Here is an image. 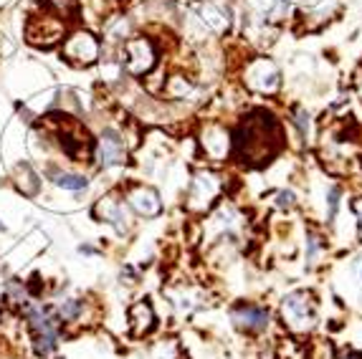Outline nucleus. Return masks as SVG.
<instances>
[{
  "label": "nucleus",
  "mask_w": 362,
  "mask_h": 359,
  "mask_svg": "<svg viewBox=\"0 0 362 359\" xmlns=\"http://www.w3.org/2000/svg\"><path fill=\"white\" fill-rule=\"evenodd\" d=\"M79 253H82V256H96L99 250H96L94 246H89V243H82V246H79Z\"/></svg>",
  "instance_id": "obj_28"
},
{
  "label": "nucleus",
  "mask_w": 362,
  "mask_h": 359,
  "mask_svg": "<svg viewBox=\"0 0 362 359\" xmlns=\"http://www.w3.org/2000/svg\"><path fill=\"white\" fill-rule=\"evenodd\" d=\"M357 96H360V99H362V73H360V76H357Z\"/></svg>",
  "instance_id": "obj_30"
},
{
  "label": "nucleus",
  "mask_w": 362,
  "mask_h": 359,
  "mask_svg": "<svg viewBox=\"0 0 362 359\" xmlns=\"http://www.w3.org/2000/svg\"><path fill=\"white\" fill-rule=\"evenodd\" d=\"M0 233H8V225L3 223V220H0Z\"/></svg>",
  "instance_id": "obj_31"
},
{
  "label": "nucleus",
  "mask_w": 362,
  "mask_h": 359,
  "mask_svg": "<svg viewBox=\"0 0 362 359\" xmlns=\"http://www.w3.org/2000/svg\"><path fill=\"white\" fill-rule=\"evenodd\" d=\"M296 205V198L291 190H279L276 192V208L279 210H291V208Z\"/></svg>",
  "instance_id": "obj_25"
},
{
  "label": "nucleus",
  "mask_w": 362,
  "mask_h": 359,
  "mask_svg": "<svg viewBox=\"0 0 362 359\" xmlns=\"http://www.w3.org/2000/svg\"><path fill=\"white\" fill-rule=\"evenodd\" d=\"M33 296H30L26 281L21 279H8L6 286H3V306L13 314H23V309L28 306Z\"/></svg>",
  "instance_id": "obj_17"
},
{
  "label": "nucleus",
  "mask_w": 362,
  "mask_h": 359,
  "mask_svg": "<svg viewBox=\"0 0 362 359\" xmlns=\"http://www.w3.org/2000/svg\"><path fill=\"white\" fill-rule=\"evenodd\" d=\"M230 322L236 324V329L246 331V334H261L269 329L271 316H269V309L251 304V301H241L230 309Z\"/></svg>",
  "instance_id": "obj_12"
},
{
  "label": "nucleus",
  "mask_w": 362,
  "mask_h": 359,
  "mask_svg": "<svg viewBox=\"0 0 362 359\" xmlns=\"http://www.w3.org/2000/svg\"><path fill=\"white\" fill-rule=\"evenodd\" d=\"M307 359H337V352L329 339H311L307 342Z\"/></svg>",
  "instance_id": "obj_22"
},
{
  "label": "nucleus",
  "mask_w": 362,
  "mask_h": 359,
  "mask_svg": "<svg viewBox=\"0 0 362 359\" xmlns=\"http://www.w3.org/2000/svg\"><path fill=\"white\" fill-rule=\"evenodd\" d=\"M198 21L206 30L226 33L228 30V13L213 0H200L198 3Z\"/></svg>",
  "instance_id": "obj_16"
},
{
  "label": "nucleus",
  "mask_w": 362,
  "mask_h": 359,
  "mask_svg": "<svg viewBox=\"0 0 362 359\" xmlns=\"http://www.w3.org/2000/svg\"><path fill=\"white\" fill-rule=\"evenodd\" d=\"M89 299H79V296H69V299H61L56 306H53V314L59 316V322L64 326H71V324H87L89 319Z\"/></svg>",
  "instance_id": "obj_14"
},
{
  "label": "nucleus",
  "mask_w": 362,
  "mask_h": 359,
  "mask_svg": "<svg viewBox=\"0 0 362 359\" xmlns=\"http://www.w3.org/2000/svg\"><path fill=\"white\" fill-rule=\"evenodd\" d=\"M294 125L299 129V137H307V132H309V114L304 109H294Z\"/></svg>",
  "instance_id": "obj_26"
},
{
  "label": "nucleus",
  "mask_w": 362,
  "mask_h": 359,
  "mask_svg": "<svg viewBox=\"0 0 362 359\" xmlns=\"http://www.w3.org/2000/svg\"><path fill=\"white\" fill-rule=\"evenodd\" d=\"M327 248V243H325V238L319 233H307V261H309V266H314L317 264V258H319V253Z\"/></svg>",
  "instance_id": "obj_23"
},
{
  "label": "nucleus",
  "mask_w": 362,
  "mask_h": 359,
  "mask_svg": "<svg viewBox=\"0 0 362 359\" xmlns=\"http://www.w3.org/2000/svg\"><path fill=\"white\" fill-rule=\"evenodd\" d=\"M48 175H51L53 185H56V187H61V190L84 192L87 187H89V177L82 175V172H66V169L48 167Z\"/></svg>",
  "instance_id": "obj_18"
},
{
  "label": "nucleus",
  "mask_w": 362,
  "mask_h": 359,
  "mask_svg": "<svg viewBox=\"0 0 362 359\" xmlns=\"http://www.w3.org/2000/svg\"><path fill=\"white\" fill-rule=\"evenodd\" d=\"M119 48H122V59H119L122 71H127L129 76H150L157 68L160 51H157V44L150 36L127 38Z\"/></svg>",
  "instance_id": "obj_5"
},
{
  "label": "nucleus",
  "mask_w": 362,
  "mask_h": 359,
  "mask_svg": "<svg viewBox=\"0 0 362 359\" xmlns=\"http://www.w3.org/2000/svg\"><path fill=\"white\" fill-rule=\"evenodd\" d=\"M122 198L129 205V210H134L142 218H157L163 213V200H160V192L155 187H150L145 183H129L122 190Z\"/></svg>",
  "instance_id": "obj_11"
},
{
  "label": "nucleus",
  "mask_w": 362,
  "mask_h": 359,
  "mask_svg": "<svg viewBox=\"0 0 362 359\" xmlns=\"http://www.w3.org/2000/svg\"><path fill=\"white\" fill-rule=\"evenodd\" d=\"M165 94L170 96V99H175V102H183V99H188V96L195 91V84H192L190 76H185V73H172L170 79L165 81Z\"/></svg>",
  "instance_id": "obj_19"
},
{
  "label": "nucleus",
  "mask_w": 362,
  "mask_h": 359,
  "mask_svg": "<svg viewBox=\"0 0 362 359\" xmlns=\"http://www.w3.org/2000/svg\"><path fill=\"white\" fill-rule=\"evenodd\" d=\"M340 359H362V354L360 352H347V354H342Z\"/></svg>",
  "instance_id": "obj_29"
},
{
  "label": "nucleus",
  "mask_w": 362,
  "mask_h": 359,
  "mask_svg": "<svg viewBox=\"0 0 362 359\" xmlns=\"http://www.w3.org/2000/svg\"><path fill=\"white\" fill-rule=\"evenodd\" d=\"M352 213L357 215V225H360V235H362V198H357L352 203Z\"/></svg>",
  "instance_id": "obj_27"
},
{
  "label": "nucleus",
  "mask_w": 362,
  "mask_h": 359,
  "mask_svg": "<svg viewBox=\"0 0 362 359\" xmlns=\"http://www.w3.org/2000/svg\"><path fill=\"white\" fill-rule=\"evenodd\" d=\"M284 147L281 125L266 111H253L233 134V149L244 165H264Z\"/></svg>",
  "instance_id": "obj_1"
},
{
  "label": "nucleus",
  "mask_w": 362,
  "mask_h": 359,
  "mask_svg": "<svg viewBox=\"0 0 362 359\" xmlns=\"http://www.w3.org/2000/svg\"><path fill=\"white\" fill-rule=\"evenodd\" d=\"M340 195H342L340 187H329V192H327V223H332V220L337 218V208H340Z\"/></svg>",
  "instance_id": "obj_24"
},
{
  "label": "nucleus",
  "mask_w": 362,
  "mask_h": 359,
  "mask_svg": "<svg viewBox=\"0 0 362 359\" xmlns=\"http://www.w3.org/2000/svg\"><path fill=\"white\" fill-rule=\"evenodd\" d=\"M147 359H183V347L178 339H157L150 344Z\"/></svg>",
  "instance_id": "obj_20"
},
{
  "label": "nucleus",
  "mask_w": 362,
  "mask_h": 359,
  "mask_svg": "<svg viewBox=\"0 0 362 359\" xmlns=\"http://www.w3.org/2000/svg\"><path fill=\"white\" fill-rule=\"evenodd\" d=\"M223 180L213 169H198L190 180L188 195H185V208L190 213H208L215 205V200L221 198Z\"/></svg>",
  "instance_id": "obj_6"
},
{
  "label": "nucleus",
  "mask_w": 362,
  "mask_h": 359,
  "mask_svg": "<svg viewBox=\"0 0 362 359\" xmlns=\"http://www.w3.org/2000/svg\"><path fill=\"white\" fill-rule=\"evenodd\" d=\"M10 183H13L15 192L23 195V198H38L41 195V175L36 172V167L30 165V162H18L10 172Z\"/></svg>",
  "instance_id": "obj_13"
},
{
  "label": "nucleus",
  "mask_w": 362,
  "mask_h": 359,
  "mask_svg": "<svg viewBox=\"0 0 362 359\" xmlns=\"http://www.w3.org/2000/svg\"><path fill=\"white\" fill-rule=\"evenodd\" d=\"M198 145L208 162L223 165L233 154V132L223 122H206L198 132Z\"/></svg>",
  "instance_id": "obj_8"
},
{
  "label": "nucleus",
  "mask_w": 362,
  "mask_h": 359,
  "mask_svg": "<svg viewBox=\"0 0 362 359\" xmlns=\"http://www.w3.org/2000/svg\"><path fill=\"white\" fill-rule=\"evenodd\" d=\"M91 213H94V218L99 220V223H109L119 235L132 230V213H129V205L125 203V198H122L119 190H111L107 192V195H102V198L94 203V210H91Z\"/></svg>",
  "instance_id": "obj_9"
},
{
  "label": "nucleus",
  "mask_w": 362,
  "mask_h": 359,
  "mask_svg": "<svg viewBox=\"0 0 362 359\" xmlns=\"http://www.w3.org/2000/svg\"><path fill=\"white\" fill-rule=\"evenodd\" d=\"M61 56L69 66L76 68H89L99 64L102 59V41L94 30L89 28H74L69 30L64 44H61Z\"/></svg>",
  "instance_id": "obj_4"
},
{
  "label": "nucleus",
  "mask_w": 362,
  "mask_h": 359,
  "mask_svg": "<svg viewBox=\"0 0 362 359\" xmlns=\"http://www.w3.org/2000/svg\"><path fill=\"white\" fill-rule=\"evenodd\" d=\"M273 359H307V344H304V342H296L294 337L281 339L279 344H276Z\"/></svg>",
  "instance_id": "obj_21"
},
{
  "label": "nucleus",
  "mask_w": 362,
  "mask_h": 359,
  "mask_svg": "<svg viewBox=\"0 0 362 359\" xmlns=\"http://www.w3.org/2000/svg\"><path fill=\"white\" fill-rule=\"evenodd\" d=\"M69 33L66 18L61 10L56 8H44L38 13H30L28 21H26V28H23V36L30 46L36 48H53V46H61L64 38Z\"/></svg>",
  "instance_id": "obj_2"
},
{
  "label": "nucleus",
  "mask_w": 362,
  "mask_h": 359,
  "mask_svg": "<svg viewBox=\"0 0 362 359\" xmlns=\"http://www.w3.org/2000/svg\"><path fill=\"white\" fill-rule=\"evenodd\" d=\"M241 79H244L246 89L264 96H273L281 89V71L269 56H253L246 61Z\"/></svg>",
  "instance_id": "obj_7"
},
{
  "label": "nucleus",
  "mask_w": 362,
  "mask_h": 359,
  "mask_svg": "<svg viewBox=\"0 0 362 359\" xmlns=\"http://www.w3.org/2000/svg\"><path fill=\"white\" fill-rule=\"evenodd\" d=\"M127 322H129V329H132L134 337H147L157 324V316H155L152 304L145 299L134 301L132 306H129V311H127Z\"/></svg>",
  "instance_id": "obj_15"
},
{
  "label": "nucleus",
  "mask_w": 362,
  "mask_h": 359,
  "mask_svg": "<svg viewBox=\"0 0 362 359\" xmlns=\"http://www.w3.org/2000/svg\"><path fill=\"white\" fill-rule=\"evenodd\" d=\"M281 322L291 334H307L317 324V301L307 288H296L281 299Z\"/></svg>",
  "instance_id": "obj_3"
},
{
  "label": "nucleus",
  "mask_w": 362,
  "mask_h": 359,
  "mask_svg": "<svg viewBox=\"0 0 362 359\" xmlns=\"http://www.w3.org/2000/svg\"><path fill=\"white\" fill-rule=\"evenodd\" d=\"M127 157H129V149H127L125 134L111 129V127L102 129L99 137L94 140V154H91V160H96L99 167L111 169V167L125 165Z\"/></svg>",
  "instance_id": "obj_10"
}]
</instances>
